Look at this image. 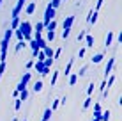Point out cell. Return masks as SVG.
I'll return each instance as SVG.
<instances>
[{"mask_svg":"<svg viewBox=\"0 0 122 121\" xmlns=\"http://www.w3.org/2000/svg\"><path fill=\"white\" fill-rule=\"evenodd\" d=\"M18 29L21 30L25 41H30V39H32V30H34V29H32V23H30V22H20Z\"/></svg>","mask_w":122,"mask_h":121,"instance_id":"1","label":"cell"},{"mask_svg":"<svg viewBox=\"0 0 122 121\" xmlns=\"http://www.w3.org/2000/svg\"><path fill=\"white\" fill-rule=\"evenodd\" d=\"M73 23H74V16H73V14L66 16V20H64V30H62V37H64V39H67V37H69Z\"/></svg>","mask_w":122,"mask_h":121,"instance_id":"2","label":"cell"},{"mask_svg":"<svg viewBox=\"0 0 122 121\" xmlns=\"http://www.w3.org/2000/svg\"><path fill=\"white\" fill-rule=\"evenodd\" d=\"M30 80H32V73H30V71H25L23 77H21V80H20V84H18V87H16V91L20 93L21 89H25V87L28 86V82H30Z\"/></svg>","mask_w":122,"mask_h":121,"instance_id":"3","label":"cell"},{"mask_svg":"<svg viewBox=\"0 0 122 121\" xmlns=\"http://www.w3.org/2000/svg\"><path fill=\"white\" fill-rule=\"evenodd\" d=\"M55 14H57V9H53V7L48 4V6H46V11H44V18H43V23L46 25L48 22H51V20L55 18Z\"/></svg>","mask_w":122,"mask_h":121,"instance_id":"4","label":"cell"},{"mask_svg":"<svg viewBox=\"0 0 122 121\" xmlns=\"http://www.w3.org/2000/svg\"><path fill=\"white\" fill-rule=\"evenodd\" d=\"M25 4H27V0H18V2H16L14 9H12V12H11V18L12 16H20V12H21V9L25 7Z\"/></svg>","mask_w":122,"mask_h":121,"instance_id":"5","label":"cell"},{"mask_svg":"<svg viewBox=\"0 0 122 121\" xmlns=\"http://www.w3.org/2000/svg\"><path fill=\"white\" fill-rule=\"evenodd\" d=\"M113 69H115V57H110L106 62V66H104V77H108Z\"/></svg>","mask_w":122,"mask_h":121,"instance_id":"6","label":"cell"},{"mask_svg":"<svg viewBox=\"0 0 122 121\" xmlns=\"http://www.w3.org/2000/svg\"><path fill=\"white\" fill-rule=\"evenodd\" d=\"M113 37H115V32L110 30V32H108V36H106V39H104V46H106V48H110L113 45Z\"/></svg>","mask_w":122,"mask_h":121,"instance_id":"7","label":"cell"},{"mask_svg":"<svg viewBox=\"0 0 122 121\" xmlns=\"http://www.w3.org/2000/svg\"><path fill=\"white\" fill-rule=\"evenodd\" d=\"M36 7H37V4H36V2H28V4H25V12H27V14H32V12L36 11Z\"/></svg>","mask_w":122,"mask_h":121,"instance_id":"8","label":"cell"},{"mask_svg":"<svg viewBox=\"0 0 122 121\" xmlns=\"http://www.w3.org/2000/svg\"><path fill=\"white\" fill-rule=\"evenodd\" d=\"M83 39H85V46H87V48H92V46H94V37H92L90 34H85Z\"/></svg>","mask_w":122,"mask_h":121,"instance_id":"9","label":"cell"},{"mask_svg":"<svg viewBox=\"0 0 122 121\" xmlns=\"http://www.w3.org/2000/svg\"><path fill=\"white\" fill-rule=\"evenodd\" d=\"M34 69H36V73H43V69H44V64L41 61H36L34 62V66H32Z\"/></svg>","mask_w":122,"mask_h":121,"instance_id":"10","label":"cell"},{"mask_svg":"<svg viewBox=\"0 0 122 121\" xmlns=\"http://www.w3.org/2000/svg\"><path fill=\"white\" fill-rule=\"evenodd\" d=\"M73 66H74V59H69V62L66 64V69H64V75L67 77V75L71 73V69H73Z\"/></svg>","mask_w":122,"mask_h":121,"instance_id":"11","label":"cell"},{"mask_svg":"<svg viewBox=\"0 0 122 121\" xmlns=\"http://www.w3.org/2000/svg\"><path fill=\"white\" fill-rule=\"evenodd\" d=\"M20 22H21V20H20V16H12V20H11V29H12V30H16V29H18Z\"/></svg>","mask_w":122,"mask_h":121,"instance_id":"12","label":"cell"},{"mask_svg":"<svg viewBox=\"0 0 122 121\" xmlns=\"http://www.w3.org/2000/svg\"><path fill=\"white\" fill-rule=\"evenodd\" d=\"M34 30L32 32H41V34H43V32H44V23L43 22H39V23H36V25H34Z\"/></svg>","mask_w":122,"mask_h":121,"instance_id":"13","label":"cell"},{"mask_svg":"<svg viewBox=\"0 0 122 121\" xmlns=\"http://www.w3.org/2000/svg\"><path fill=\"white\" fill-rule=\"evenodd\" d=\"M43 52H44L46 57H51V59H53V53H55V50H53L51 46H48V45H46V46L43 48Z\"/></svg>","mask_w":122,"mask_h":121,"instance_id":"14","label":"cell"},{"mask_svg":"<svg viewBox=\"0 0 122 121\" xmlns=\"http://www.w3.org/2000/svg\"><path fill=\"white\" fill-rule=\"evenodd\" d=\"M18 98L21 100V102H25V100L28 98V89H27V87H25V89H21V91L18 93Z\"/></svg>","mask_w":122,"mask_h":121,"instance_id":"15","label":"cell"},{"mask_svg":"<svg viewBox=\"0 0 122 121\" xmlns=\"http://www.w3.org/2000/svg\"><path fill=\"white\" fill-rule=\"evenodd\" d=\"M67 77H69V86H74L78 82V73H69Z\"/></svg>","mask_w":122,"mask_h":121,"instance_id":"16","label":"cell"},{"mask_svg":"<svg viewBox=\"0 0 122 121\" xmlns=\"http://www.w3.org/2000/svg\"><path fill=\"white\" fill-rule=\"evenodd\" d=\"M110 118H112V112L108 110V109L101 112V121H110Z\"/></svg>","mask_w":122,"mask_h":121,"instance_id":"17","label":"cell"},{"mask_svg":"<svg viewBox=\"0 0 122 121\" xmlns=\"http://www.w3.org/2000/svg\"><path fill=\"white\" fill-rule=\"evenodd\" d=\"M25 46H27V41H25V39H20L18 43H16V46H14V52H20V50L25 48Z\"/></svg>","mask_w":122,"mask_h":121,"instance_id":"18","label":"cell"},{"mask_svg":"<svg viewBox=\"0 0 122 121\" xmlns=\"http://www.w3.org/2000/svg\"><path fill=\"white\" fill-rule=\"evenodd\" d=\"M103 59H104V53H96V55H94V57H92V59H90V61H92V62H94V64H99V62H101V61H103Z\"/></svg>","mask_w":122,"mask_h":121,"instance_id":"19","label":"cell"},{"mask_svg":"<svg viewBox=\"0 0 122 121\" xmlns=\"http://www.w3.org/2000/svg\"><path fill=\"white\" fill-rule=\"evenodd\" d=\"M36 93H41L43 91V80H37V82H34V87H32Z\"/></svg>","mask_w":122,"mask_h":121,"instance_id":"20","label":"cell"},{"mask_svg":"<svg viewBox=\"0 0 122 121\" xmlns=\"http://www.w3.org/2000/svg\"><path fill=\"white\" fill-rule=\"evenodd\" d=\"M51 114H53V110L48 107V109L44 110V114H43V121H50V119H51Z\"/></svg>","mask_w":122,"mask_h":121,"instance_id":"21","label":"cell"},{"mask_svg":"<svg viewBox=\"0 0 122 121\" xmlns=\"http://www.w3.org/2000/svg\"><path fill=\"white\" fill-rule=\"evenodd\" d=\"M94 89H96L94 82H90V84L87 86V96H92V94H94Z\"/></svg>","mask_w":122,"mask_h":121,"instance_id":"22","label":"cell"},{"mask_svg":"<svg viewBox=\"0 0 122 121\" xmlns=\"http://www.w3.org/2000/svg\"><path fill=\"white\" fill-rule=\"evenodd\" d=\"M87 71H89V64H85V66H81V69L78 71V77H85Z\"/></svg>","mask_w":122,"mask_h":121,"instance_id":"23","label":"cell"},{"mask_svg":"<svg viewBox=\"0 0 122 121\" xmlns=\"http://www.w3.org/2000/svg\"><path fill=\"white\" fill-rule=\"evenodd\" d=\"M46 39H48V41L55 39V30H46Z\"/></svg>","mask_w":122,"mask_h":121,"instance_id":"24","label":"cell"},{"mask_svg":"<svg viewBox=\"0 0 122 121\" xmlns=\"http://www.w3.org/2000/svg\"><path fill=\"white\" fill-rule=\"evenodd\" d=\"M58 107H60V98H57V100H53V103H51V107H50V109L51 110H57Z\"/></svg>","mask_w":122,"mask_h":121,"instance_id":"25","label":"cell"},{"mask_svg":"<svg viewBox=\"0 0 122 121\" xmlns=\"http://www.w3.org/2000/svg\"><path fill=\"white\" fill-rule=\"evenodd\" d=\"M92 102H94V100H92V96H87V100L83 102V109H89V107L92 105Z\"/></svg>","mask_w":122,"mask_h":121,"instance_id":"26","label":"cell"},{"mask_svg":"<svg viewBox=\"0 0 122 121\" xmlns=\"http://www.w3.org/2000/svg\"><path fill=\"white\" fill-rule=\"evenodd\" d=\"M58 75H60V71H53V75H51V86H55V84H57Z\"/></svg>","mask_w":122,"mask_h":121,"instance_id":"27","label":"cell"},{"mask_svg":"<svg viewBox=\"0 0 122 121\" xmlns=\"http://www.w3.org/2000/svg\"><path fill=\"white\" fill-rule=\"evenodd\" d=\"M60 4H62V0H51V2H50V6H51L53 9H58V7H60Z\"/></svg>","mask_w":122,"mask_h":121,"instance_id":"28","label":"cell"},{"mask_svg":"<svg viewBox=\"0 0 122 121\" xmlns=\"http://www.w3.org/2000/svg\"><path fill=\"white\" fill-rule=\"evenodd\" d=\"M20 109H21V100H20V98H14V110L18 112Z\"/></svg>","mask_w":122,"mask_h":121,"instance_id":"29","label":"cell"},{"mask_svg":"<svg viewBox=\"0 0 122 121\" xmlns=\"http://www.w3.org/2000/svg\"><path fill=\"white\" fill-rule=\"evenodd\" d=\"M34 62H36V59H34V57H32L30 61H27V64H25V68H27V71H28V69H30L32 66H34Z\"/></svg>","mask_w":122,"mask_h":121,"instance_id":"30","label":"cell"},{"mask_svg":"<svg viewBox=\"0 0 122 121\" xmlns=\"http://www.w3.org/2000/svg\"><path fill=\"white\" fill-rule=\"evenodd\" d=\"M85 34H87V30H80V34H78V43H81V41H83Z\"/></svg>","mask_w":122,"mask_h":121,"instance_id":"31","label":"cell"},{"mask_svg":"<svg viewBox=\"0 0 122 121\" xmlns=\"http://www.w3.org/2000/svg\"><path fill=\"white\" fill-rule=\"evenodd\" d=\"M85 52H87V46L80 48V52H78V57H80V59H81V57H85Z\"/></svg>","mask_w":122,"mask_h":121,"instance_id":"32","label":"cell"},{"mask_svg":"<svg viewBox=\"0 0 122 121\" xmlns=\"http://www.w3.org/2000/svg\"><path fill=\"white\" fill-rule=\"evenodd\" d=\"M60 53H62V48H57V50H55V53H53V61L58 59V57H60Z\"/></svg>","mask_w":122,"mask_h":121,"instance_id":"33","label":"cell"},{"mask_svg":"<svg viewBox=\"0 0 122 121\" xmlns=\"http://www.w3.org/2000/svg\"><path fill=\"white\" fill-rule=\"evenodd\" d=\"M103 4H104V0H97V4H96V9H101V7H103Z\"/></svg>","mask_w":122,"mask_h":121,"instance_id":"34","label":"cell"},{"mask_svg":"<svg viewBox=\"0 0 122 121\" xmlns=\"http://www.w3.org/2000/svg\"><path fill=\"white\" fill-rule=\"evenodd\" d=\"M12 121H20V119H18V118H12Z\"/></svg>","mask_w":122,"mask_h":121,"instance_id":"35","label":"cell"},{"mask_svg":"<svg viewBox=\"0 0 122 121\" xmlns=\"http://www.w3.org/2000/svg\"><path fill=\"white\" fill-rule=\"evenodd\" d=\"M92 121H101V119H97V118H94V119H92Z\"/></svg>","mask_w":122,"mask_h":121,"instance_id":"36","label":"cell"},{"mask_svg":"<svg viewBox=\"0 0 122 121\" xmlns=\"http://www.w3.org/2000/svg\"><path fill=\"white\" fill-rule=\"evenodd\" d=\"M0 6H2V0H0Z\"/></svg>","mask_w":122,"mask_h":121,"instance_id":"37","label":"cell"},{"mask_svg":"<svg viewBox=\"0 0 122 121\" xmlns=\"http://www.w3.org/2000/svg\"><path fill=\"white\" fill-rule=\"evenodd\" d=\"M62 2H66V0H62Z\"/></svg>","mask_w":122,"mask_h":121,"instance_id":"38","label":"cell"},{"mask_svg":"<svg viewBox=\"0 0 122 121\" xmlns=\"http://www.w3.org/2000/svg\"><path fill=\"white\" fill-rule=\"evenodd\" d=\"M0 77H2V73H0Z\"/></svg>","mask_w":122,"mask_h":121,"instance_id":"39","label":"cell"},{"mask_svg":"<svg viewBox=\"0 0 122 121\" xmlns=\"http://www.w3.org/2000/svg\"><path fill=\"white\" fill-rule=\"evenodd\" d=\"M23 121H27V119H23Z\"/></svg>","mask_w":122,"mask_h":121,"instance_id":"40","label":"cell"}]
</instances>
